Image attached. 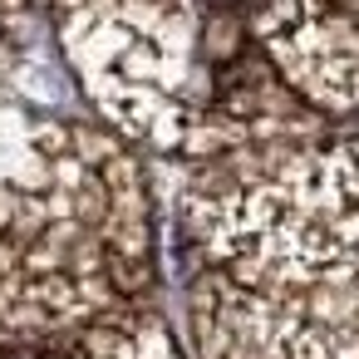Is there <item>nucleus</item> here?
Wrapping results in <instances>:
<instances>
[{"label": "nucleus", "mask_w": 359, "mask_h": 359, "mask_svg": "<svg viewBox=\"0 0 359 359\" xmlns=\"http://www.w3.org/2000/svg\"><path fill=\"white\" fill-rule=\"evenodd\" d=\"M55 25L94 114L197 172L359 123V0H55Z\"/></svg>", "instance_id": "nucleus-1"}, {"label": "nucleus", "mask_w": 359, "mask_h": 359, "mask_svg": "<svg viewBox=\"0 0 359 359\" xmlns=\"http://www.w3.org/2000/svg\"><path fill=\"white\" fill-rule=\"evenodd\" d=\"M182 222L197 359H359V123L202 168Z\"/></svg>", "instance_id": "nucleus-2"}, {"label": "nucleus", "mask_w": 359, "mask_h": 359, "mask_svg": "<svg viewBox=\"0 0 359 359\" xmlns=\"http://www.w3.org/2000/svg\"><path fill=\"white\" fill-rule=\"evenodd\" d=\"M153 197L99 123L0 99V344L143 310Z\"/></svg>", "instance_id": "nucleus-3"}, {"label": "nucleus", "mask_w": 359, "mask_h": 359, "mask_svg": "<svg viewBox=\"0 0 359 359\" xmlns=\"http://www.w3.org/2000/svg\"><path fill=\"white\" fill-rule=\"evenodd\" d=\"M0 359H187L172 339V330L158 320L153 305L55 330V334H30L15 344H0Z\"/></svg>", "instance_id": "nucleus-4"}]
</instances>
